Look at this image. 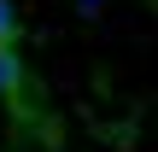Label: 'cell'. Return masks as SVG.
I'll return each mask as SVG.
<instances>
[{
  "mask_svg": "<svg viewBox=\"0 0 158 152\" xmlns=\"http://www.w3.org/2000/svg\"><path fill=\"white\" fill-rule=\"evenodd\" d=\"M88 6H100V0H88Z\"/></svg>",
  "mask_w": 158,
  "mask_h": 152,
  "instance_id": "cell-2",
  "label": "cell"
},
{
  "mask_svg": "<svg viewBox=\"0 0 158 152\" xmlns=\"http://www.w3.org/2000/svg\"><path fill=\"white\" fill-rule=\"evenodd\" d=\"M18 35V12H12V0H0V41H12Z\"/></svg>",
  "mask_w": 158,
  "mask_h": 152,
  "instance_id": "cell-1",
  "label": "cell"
}]
</instances>
